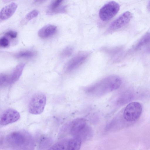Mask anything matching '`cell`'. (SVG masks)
<instances>
[{
  "label": "cell",
  "mask_w": 150,
  "mask_h": 150,
  "mask_svg": "<svg viewBox=\"0 0 150 150\" xmlns=\"http://www.w3.org/2000/svg\"><path fill=\"white\" fill-rule=\"evenodd\" d=\"M37 2H41L44 1L45 0H35Z\"/></svg>",
  "instance_id": "cb8c5ba5"
},
{
  "label": "cell",
  "mask_w": 150,
  "mask_h": 150,
  "mask_svg": "<svg viewBox=\"0 0 150 150\" xmlns=\"http://www.w3.org/2000/svg\"><path fill=\"white\" fill-rule=\"evenodd\" d=\"M142 111V106L139 103L132 102L125 107L123 112V117L127 121H134L140 117Z\"/></svg>",
  "instance_id": "5b68a950"
},
{
  "label": "cell",
  "mask_w": 150,
  "mask_h": 150,
  "mask_svg": "<svg viewBox=\"0 0 150 150\" xmlns=\"http://www.w3.org/2000/svg\"><path fill=\"white\" fill-rule=\"evenodd\" d=\"M150 42V33L144 34L137 42L134 47L135 50L140 49L143 46H145Z\"/></svg>",
  "instance_id": "5bb4252c"
},
{
  "label": "cell",
  "mask_w": 150,
  "mask_h": 150,
  "mask_svg": "<svg viewBox=\"0 0 150 150\" xmlns=\"http://www.w3.org/2000/svg\"><path fill=\"white\" fill-rule=\"evenodd\" d=\"M17 5L12 3L3 7L0 13V19L2 21L5 20L11 17L16 11Z\"/></svg>",
  "instance_id": "8fae6325"
},
{
  "label": "cell",
  "mask_w": 150,
  "mask_h": 150,
  "mask_svg": "<svg viewBox=\"0 0 150 150\" xmlns=\"http://www.w3.org/2000/svg\"><path fill=\"white\" fill-rule=\"evenodd\" d=\"M36 53L34 52L26 51L19 52L15 55L16 57L17 58H29L35 56Z\"/></svg>",
  "instance_id": "e0dca14e"
},
{
  "label": "cell",
  "mask_w": 150,
  "mask_h": 150,
  "mask_svg": "<svg viewBox=\"0 0 150 150\" xmlns=\"http://www.w3.org/2000/svg\"><path fill=\"white\" fill-rule=\"evenodd\" d=\"M147 8L148 10L150 11V1L149 2L147 5Z\"/></svg>",
  "instance_id": "603a6c76"
},
{
  "label": "cell",
  "mask_w": 150,
  "mask_h": 150,
  "mask_svg": "<svg viewBox=\"0 0 150 150\" xmlns=\"http://www.w3.org/2000/svg\"><path fill=\"white\" fill-rule=\"evenodd\" d=\"M57 29V27L54 25H47L39 30L38 35L42 38H47L53 35L56 33Z\"/></svg>",
  "instance_id": "7c38bea8"
},
{
  "label": "cell",
  "mask_w": 150,
  "mask_h": 150,
  "mask_svg": "<svg viewBox=\"0 0 150 150\" xmlns=\"http://www.w3.org/2000/svg\"><path fill=\"white\" fill-rule=\"evenodd\" d=\"M20 117V115L17 110L12 108L8 109L2 114L0 118V124L5 126L17 121Z\"/></svg>",
  "instance_id": "52a82bcc"
},
{
  "label": "cell",
  "mask_w": 150,
  "mask_h": 150,
  "mask_svg": "<svg viewBox=\"0 0 150 150\" xmlns=\"http://www.w3.org/2000/svg\"><path fill=\"white\" fill-rule=\"evenodd\" d=\"M122 83L121 79L116 76H107L89 88V92L101 93L111 91L119 88Z\"/></svg>",
  "instance_id": "6da1fadb"
},
{
  "label": "cell",
  "mask_w": 150,
  "mask_h": 150,
  "mask_svg": "<svg viewBox=\"0 0 150 150\" xmlns=\"http://www.w3.org/2000/svg\"><path fill=\"white\" fill-rule=\"evenodd\" d=\"M68 140H69L64 139L60 141L52 146L49 149H67Z\"/></svg>",
  "instance_id": "2e32d148"
},
{
  "label": "cell",
  "mask_w": 150,
  "mask_h": 150,
  "mask_svg": "<svg viewBox=\"0 0 150 150\" xmlns=\"http://www.w3.org/2000/svg\"><path fill=\"white\" fill-rule=\"evenodd\" d=\"M30 136L22 131H14L6 137V142L10 146L16 148H24L28 146L31 141Z\"/></svg>",
  "instance_id": "3957f363"
},
{
  "label": "cell",
  "mask_w": 150,
  "mask_h": 150,
  "mask_svg": "<svg viewBox=\"0 0 150 150\" xmlns=\"http://www.w3.org/2000/svg\"><path fill=\"white\" fill-rule=\"evenodd\" d=\"M64 0H53L50 4L48 10V13L52 14L58 12V7Z\"/></svg>",
  "instance_id": "9a60e30c"
},
{
  "label": "cell",
  "mask_w": 150,
  "mask_h": 150,
  "mask_svg": "<svg viewBox=\"0 0 150 150\" xmlns=\"http://www.w3.org/2000/svg\"><path fill=\"white\" fill-rule=\"evenodd\" d=\"M5 35L12 38H15L17 37V33L15 31L10 30L6 32Z\"/></svg>",
  "instance_id": "44dd1931"
},
{
  "label": "cell",
  "mask_w": 150,
  "mask_h": 150,
  "mask_svg": "<svg viewBox=\"0 0 150 150\" xmlns=\"http://www.w3.org/2000/svg\"><path fill=\"white\" fill-rule=\"evenodd\" d=\"M131 17V13L129 12L124 13L111 23L109 28L114 30L122 28L129 22Z\"/></svg>",
  "instance_id": "30bf717a"
},
{
  "label": "cell",
  "mask_w": 150,
  "mask_h": 150,
  "mask_svg": "<svg viewBox=\"0 0 150 150\" xmlns=\"http://www.w3.org/2000/svg\"><path fill=\"white\" fill-rule=\"evenodd\" d=\"M145 51L148 53H150V42L145 46Z\"/></svg>",
  "instance_id": "7402d4cb"
},
{
  "label": "cell",
  "mask_w": 150,
  "mask_h": 150,
  "mask_svg": "<svg viewBox=\"0 0 150 150\" xmlns=\"http://www.w3.org/2000/svg\"><path fill=\"white\" fill-rule=\"evenodd\" d=\"M9 44L8 40L6 37H3L0 39V46L1 47H7Z\"/></svg>",
  "instance_id": "ffe728a7"
},
{
  "label": "cell",
  "mask_w": 150,
  "mask_h": 150,
  "mask_svg": "<svg viewBox=\"0 0 150 150\" xmlns=\"http://www.w3.org/2000/svg\"><path fill=\"white\" fill-rule=\"evenodd\" d=\"M70 132L74 137L80 138L82 140L89 138L91 135L92 131L83 118H78L74 120L70 128Z\"/></svg>",
  "instance_id": "7a4b0ae2"
},
{
  "label": "cell",
  "mask_w": 150,
  "mask_h": 150,
  "mask_svg": "<svg viewBox=\"0 0 150 150\" xmlns=\"http://www.w3.org/2000/svg\"><path fill=\"white\" fill-rule=\"evenodd\" d=\"M39 14V11L36 9L33 10L28 13L25 19L27 21H30L37 17Z\"/></svg>",
  "instance_id": "ac0fdd59"
},
{
  "label": "cell",
  "mask_w": 150,
  "mask_h": 150,
  "mask_svg": "<svg viewBox=\"0 0 150 150\" xmlns=\"http://www.w3.org/2000/svg\"><path fill=\"white\" fill-rule=\"evenodd\" d=\"M46 103V97L44 94L40 92L34 94L29 102V112L33 115L41 114L44 109Z\"/></svg>",
  "instance_id": "277c9868"
},
{
  "label": "cell",
  "mask_w": 150,
  "mask_h": 150,
  "mask_svg": "<svg viewBox=\"0 0 150 150\" xmlns=\"http://www.w3.org/2000/svg\"></svg>",
  "instance_id": "d4e9b609"
},
{
  "label": "cell",
  "mask_w": 150,
  "mask_h": 150,
  "mask_svg": "<svg viewBox=\"0 0 150 150\" xmlns=\"http://www.w3.org/2000/svg\"><path fill=\"white\" fill-rule=\"evenodd\" d=\"M120 9L119 4L114 1H110L105 4L100 9L99 16L103 21H108L114 17Z\"/></svg>",
  "instance_id": "8992f818"
},
{
  "label": "cell",
  "mask_w": 150,
  "mask_h": 150,
  "mask_svg": "<svg viewBox=\"0 0 150 150\" xmlns=\"http://www.w3.org/2000/svg\"><path fill=\"white\" fill-rule=\"evenodd\" d=\"M88 55V53L86 52L76 55L68 63L66 67L67 71H70L78 68L85 61Z\"/></svg>",
  "instance_id": "ba28073f"
},
{
  "label": "cell",
  "mask_w": 150,
  "mask_h": 150,
  "mask_svg": "<svg viewBox=\"0 0 150 150\" xmlns=\"http://www.w3.org/2000/svg\"><path fill=\"white\" fill-rule=\"evenodd\" d=\"M82 141L77 137H74L69 139L68 142L67 150H77L80 149Z\"/></svg>",
  "instance_id": "4fadbf2b"
},
{
  "label": "cell",
  "mask_w": 150,
  "mask_h": 150,
  "mask_svg": "<svg viewBox=\"0 0 150 150\" xmlns=\"http://www.w3.org/2000/svg\"><path fill=\"white\" fill-rule=\"evenodd\" d=\"M25 64L22 63L18 64L9 75L6 74L5 86L11 85L17 81L23 72Z\"/></svg>",
  "instance_id": "9c48e42d"
},
{
  "label": "cell",
  "mask_w": 150,
  "mask_h": 150,
  "mask_svg": "<svg viewBox=\"0 0 150 150\" xmlns=\"http://www.w3.org/2000/svg\"><path fill=\"white\" fill-rule=\"evenodd\" d=\"M73 49L71 47H68L64 49L62 51L61 55L63 57L69 56L72 54Z\"/></svg>",
  "instance_id": "d6986e66"
}]
</instances>
